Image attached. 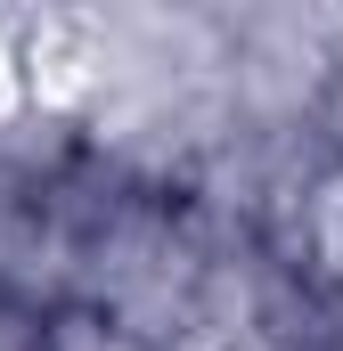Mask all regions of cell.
Instances as JSON below:
<instances>
[{
	"label": "cell",
	"instance_id": "1",
	"mask_svg": "<svg viewBox=\"0 0 343 351\" xmlns=\"http://www.w3.org/2000/svg\"><path fill=\"white\" fill-rule=\"evenodd\" d=\"M270 245L286 254V262L303 269L311 286H327V294H343V172H327L278 229H270Z\"/></svg>",
	"mask_w": 343,
	"mask_h": 351
}]
</instances>
